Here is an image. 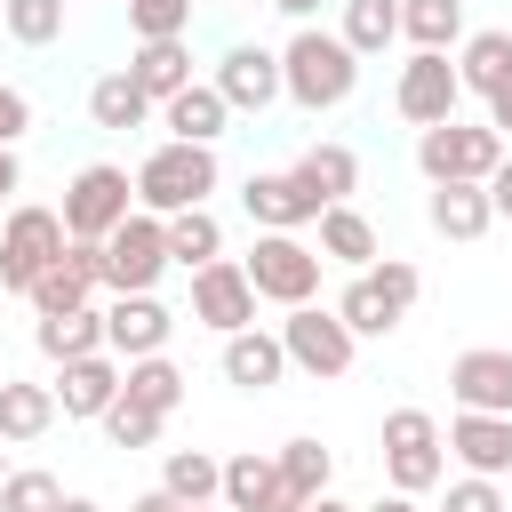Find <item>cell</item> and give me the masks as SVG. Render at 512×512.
Returning a JSON list of instances; mask_svg holds the SVG:
<instances>
[{
    "mask_svg": "<svg viewBox=\"0 0 512 512\" xmlns=\"http://www.w3.org/2000/svg\"><path fill=\"white\" fill-rule=\"evenodd\" d=\"M128 512H192V504H176V496H168V488H144V496H136V504H128Z\"/></svg>",
    "mask_w": 512,
    "mask_h": 512,
    "instance_id": "46",
    "label": "cell"
},
{
    "mask_svg": "<svg viewBox=\"0 0 512 512\" xmlns=\"http://www.w3.org/2000/svg\"><path fill=\"white\" fill-rule=\"evenodd\" d=\"M8 40H24V48L64 40V0H8Z\"/></svg>",
    "mask_w": 512,
    "mask_h": 512,
    "instance_id": "37",
    "label": "cell"
},
{
    "mask_svg": "<svg viewBox=\"0 0 512 512\" xmlns=\"http://www.w3.org/2000/svg\"><path fill=\"white\" fill-rule=\"evenodd\" d=\"M440 512H512V504H504V488H496V480L464 472V480H448V504H440Z\"/></svg>",
    "mask_w": 512,
    "mask_h": 512,
    "instance_id": "41",
    "label": "cell"
},
{
    "mask_svg": "<svg viewBox=\"0 0 512 512\" xmlns=\"http://www.w3.org/2000/svg\"><path fill=\"white\" fill-rule=\"evenodd\" d=\"M448 392H456V408H472V416H512V352H504V344L456 352V360H448Z\"/></svg>",
    "mask_w": 512,
    "mask_h": 512,
    "instance_id": "15",
    "label": "cell"
},
{
    "mask_svg": "<svg viewBox=\"0 0 512 512\" xmlns=\"http://www.w3.org/2000/svg\"><path fill=\"white\" fill-rule=\"evenodd\" d=\"M216 88H224V104H232V112H264L272 96H288V88H280V48L232 40V48H224V64H216Z\"/></svg>",
    "mask_w": 512,
    "mask_h": 512,
    "instance_id": "18",
    "label": "cell"
},
{
    "mask_svg": "<svg viewBox=\"0 0 512 512\" xmlns=\"http://www.w3.org/2000/svg\"><path fill=\"white\" fill-rule=\"evenodd\" d=\"M240 208L256 232H296V224H320V192L296 176V168H264L240 184Z\"/></svg>",
    "mask_w": 512,
    "mask_h": 512,
    "instance_id": "12",
    "label": "cell"
},
{
    "mask_svg": "<svg viewBox=\"0 0 512 512\" xmlns=\"http://www.w3.org/2000/svg\"><path fill=\"white\" fill-rule=\"evenodd\" d=\"M168 272V216H128L112 240H104V288L112 296H152V280Z\"/></svg>",
    "mask_w": 512,
    "mask_h": 512,
    "instance_id": "9",
    "label": "cell"
},
{
    "mask_svg": "<svg viewBox=\"0 0 512 512\" xmlns=\"http://www.w3.org/2000/svg\"><path fill=\"white\" fill-rule=\"evenodd\" d=\"M400 40L432 56L464 48V0H400Z\"/></svg>",
    "mask_w": 512,
    "mask_h": 512,
    "instance_id": "29",
    "label": "cell"
},
{
    "mask_svg": "<svg viewBox=\"0 0 512 512\" xmlns=\"http://www.w3.org/2000/svg\"><path fill=\"white\" fill-rule=\"evenodd\" d=\"M392 104H400V120L424 136V128H440V120H456V104H464V80H456V56H432V48H416L408 64H400V88H392Z\"/></svg>",
    "mask_w": 512,
    "mask_h": 512,
    "instance_id": "11",
    "label": "cell"
},
{
    "mask_svg": "<svg viewBox=\"0 0 512 512\" xmlns=\"http://www.w3.org/2000/svg\"><path fill=\"white\" fill-rule=\"evenodd\" d=\"M56 512H104V504H96V496H64Z\"/></svg>",
    "mask_w": 512,
    "mask_h": 512,
    "instance_id": "50",
    "label": "cell"
},
{
    "mask_svg": "<svg viewBox=\"0 0 512 512\" xmlns=\"http://www.w3.org/2000/svg\"><path fill=\"white\" fill-rule=\"evenodd\" d=\"M344 48L352 56H384L392 40H400V0H344Z\"/></svg>",
    "mask_w": 512,
    "mask_h": 512,
    "instance_id": "35",
    "label": "cell"
},
{
    "mask_svg": "<svg viewBox=\"0 0 512 512\" xmlns=\"http://www.w3.org/2000/svg\"><path fill=\"white\" fill-rule=\"evenodd\" d=\"M8 448H16V440H0V480H8V472H16V464H8Z\"/></svg>",
    "mask_w": 512,
    "mask_h": 512,
    "instance_id": "51",
    "label": "cell"
},
{
    "mask_svg": "<svg viewBox=\"0 0 512 512\" xmlns=\"http://www.w3.org/2000/svg\"><path fill=\"white\" fill-rule=\"evenodd\" d=\"M24 128H32V96H24L16 80H0V144H16Z\"/></svg>",
    "mask_w": 512,
    "mask_h": 512,
    "instance_id": "42",
    "label": "cell"
},
{
    "mask_svg": "<svg viewBox=\"0 0 512 512\" xmlns=\"http://www.w3.org/2000/svg\"><path fill=\"white\" fill-rule=\"evenodd\" d=\"M288 376V344H280V328H240V336H224V384H240V392H272Z\"/></svg>",
    "mask_w": 512,
    "mask_h": 512,
    "instance_id": "20",
    "label": "cell"
},
{
    "mask_svg": "<svg viewBox=\"0 0 512 512\" xmlns=\"http://www.w3.org/2000/svg\"><path fill=\"white\" fill-rule=\"evenodd\" d=\"M96 288H104V240H72V248L32 280V296H24V304H32L40 320H48V312H88V296H96Z\"/></svg>",
    "mask_w": 512,
    "mask_h": 512,
    "instance_id": "13",
    "label": "cell"
},
{
    "mask_svg": "<svg viewBox=\"0 0 512 512\" xmlns=\"http://www.w3.org/2000/svg\"><path fill=\"white\" fill-rule=\"evenodd\" d=\"M216 144H152L144 152V168H136V208L144 216H184V208H208V192H216Z\"/></svg>",
    "mask_w": 512,
    "mask_h": 512,
    "instance_id": "2",
    "label": "cell"
},
{
    "mask_svg": "<svg viewBox=\"0 0 512 512\" xmlns=\"http://www.w3.org/2000/svg\"><path fill=\"white\" fill-rule=\"evenodd\" d=\"M272 8H280V16H288V24H312V16H320V8H328V0H272Z\"/></svg>",
    "mask_w": 512,
    "mask_h": 512,
    "instance_id": "47",
    "label": "cell"
},
{
    "mask_svg": "<svg viewBox=\"0 0 512 512\" xmlns=\"http://www.w3.org/2000/svg\"><path fill=\"white\" fill-rule=\"evenodd\" d=\"M32 344H40V360H88V352H104V312L88 304V312H48L40 328H32Z\"/></svg>",
    "mask_w": 512,
    "mask_h": 512,
    "instance_id": "27",
    "label": "cell"
},
{
    "mask_svg": "<svg viewBox=\"0 0 512 512\" xmlns=\"http://www.w3.org/2000/svg\"><path fill=\"white\" fill-rule=\"evenodd\" d=\"M8 192H24V160H16V144H0V200Z\"/></svg>",
    "mask_w": 512,
    "mask_h": 512,
    "instance_id": "45",
    "label": "cell"
},
{
    "mask_svg": "<svg viewBox=\"0 0 512 512\" xmlns=\"http://www.w3.org/2000/svg\"><path fill=\"white\" fill-rule=\"evenodd\" d=\"M224 8H232V0H224Z\"/></svg>",
    "mask_w": 512,
    "mask_h": 512,
    "instance_id": "54",
    "label": "cell"
},
{
    "mask_svg": "<svg viewBox=\"0 0 512 512\" xmlns=\"http://www.w3.org/2000/svg\"><path fill=\"white\" fill-rule=\"evenodd\" d=\"M280 480H288V488L312 504V496H328V480H336V456H328L320 440H288V448H280Z\"/></svg>",
    "mask_w": 512,
    "mask_h": 512,
    "instance_id": "36",
    "label": "cell"
},
{
    "mask_svg": "<svg viewBox=\"0 0 512 512\" xmlns=\"http://www.w3.org/2000/svg\"><path fill=\"white\" fill-rule=\"evenodd\" d=\"M128 80H136L152 104H168V96H184V88H192V48H184V40H136Z\"/></svg>",
    "mask_w": 512,
    "mask_h": 512,
    "instance_id": "24",
    "label": "cell"
},
{
    "mask_svg": "<svg viewBox=\"0 0 512 512\" xmlns=\"http://www.w3.org/2000/svg\"><path fill=\"white\" fill-rule=\"evenodd\" d=\"M128 32L136 40H184L192 32V0H128Z\"/></svg>",
    "mask_w": 512,
    "mask_h": 512,
    "instance_id": "38",
    "label": "cell"
},
{
    "mask_svg": "<svg viewBox=\"0 0 512 512\" xmlns=\"http://www.w3.org/2000/svg\"><path fill=\"white\" fill-rule=\"evenodd\" d=\"M440 440H448V456H456L464 472H480V480H504V472H512V416H472V408H456Z\"/></svg>",
    "mask_w": 512,
    "mask_h": 512,
    "instance_id": "19",
    "label": "cell"
},
{
    "mask_svg": "<svg viewBox=\"0 0 512 512\" xmlns=\"http://www.w3.org/2000/svg\"><path fill=\"white\" fill-rule=\"evenodd\" d=\"M504 152H512V144H504L488 120H480V128H472V120H440V128L416 136V168H424L432 184H488V176L504 168Z\"/></svg>",
    "mask_w": 512,
    "mask_h": 512,
    "instance_id": "5",
    "label": "cell"
},
{
    "mask_svg": "<svg viewBox=\"0 0 512 512\" xmlns=\"http://www.w3.org/2000/svg\"><path fill=\"white\" fill-rule=\"evenodd\" d=\"M280 344H288V368H304V376H344L360 352V336L336 320V304H296L280 320Z\"/></svg>",
    "mask_w": 512,
    "mask_h": 512,
    "instance_id": "10",
    "label": "cell"
},
{
    "mask_svg": "<svg viewBox=\"0 0 512 512\" xmlns=\"http://www.w3.org/2000/svg\"><path fill=\"white\" fill-rule=\"evenodd\" d=\"M160 120H168V136H176V144H216V136H224V120H232V104H224V88H216V80H192L184 96H168V104H160Z\"/></svg>",
    "mask_w": 512,
    "mask_h": 512,
    "instance_id": "21",
    "label": "cell"
},
{
    "mask_svg": "<svg viewBox=\"0 0 512 512\" xmlns=\"http://www.w3.org/2000/svg\"><path fill=\"white\" fill-rule=\"evenodd\" d=\"M56 504H64L56 472H32V464H24V472L0 480V512H56Z\"/></svg>",
    "mask_w": 512,
    "mask_h": 512,
    "instance_id": "40",
    "label": "cell"
},
{
    "mask_svg": "<svg viewBox=\"0 0 512 512\" xmlns=\"http://www.w3.org/2000/svg\"><path fill=\"white\" fill-rule=\"evenodd\" d=\"M120 384H128V368L112 360V352H88V360H64L56 368V408L72 416V424H104V408L120 400Z\"/></svg>",
    "mask_w": 512,
    "mask_h": 512,
    "instance_id": "17",
    "label": "cell"
},
{
    "mask_svg": "<svg viewBox=\"0 0 512 512\" xmlns=\"http://www.w3.org/2000/svg\"><path fill=\"white\" fill-rule=\"evenodd\" d=\"M216 256H224V224H216V208H184V216H168V264L208 272Z\"/></svg>",
    "mask_w": 512,
    "mask_h": 512,
    "instance_id": "32",
    "label": "cell"
},
{
    "mask_svg": "<svg viewBox=\"0 0 512 512\" xmlns=\"http://www.w3.org/2000/svg\"><path fill=\"white\" fill-rule=\"evenodd\" d=\"M384 480H392V496H424V488L448 480V440H440L432 408H392L384 416Z\"/></svg>",
    "mask_w": 512,
    "mask_h": 512,
    "instance_id": "4",
    "label": "cell"
},
{
    "mask_svg": "<svg viewBox=\"0 0 512 512\" xmlns=\"http://www.w3.org/2000/svg\"><path fill=\"white\" fill-rule=\"evenodd\" d=\"M488 200H496V216H512V152H504V168L488 176Z\"/></svg>",
    "mask_w": 512,
    "mask_h": 512,
    "instance_id": "44",
    "label": "cell"
},
{
    "mask_svg": "<svg viewBox=\"0 0 512 512\" xmlns=\"http://www.w3.org/2000/svg\"><path fill=\"white\" fill-rule=\"evenodd\" d=\"M280 88H288V104H304V112H336V104L360 88V56L344 48V32L296 24L288 48H280Z\"/></svg>",
    "mask_w": 512,
    "mask_h": 512,
    "instance_id": "1",
    "label": "cell"
},
{
    "mask_svg": "<svg viewBox=\"0 0 512 512\" xmlns=\"http://www.w3.org/2000/svg\"><path fill=\"white\" fill-rule=\"evenodd\" d=\"M64 232L72 240H112L128 216H136V176L128 168H112V160H88L72 184H64Z\"/></svg>",
    "mask_w": 512,
    "mask_h": 512,
    "instance_id": "6",
    "label": "cell"
},
{
    "mask_svg": "<svg viewBox=\"0 0 512 512\" xmlns=\"http://www.w3.org/2000/svg\"><path fill=\"white\" fill-rule=\"evenodd\" d=\"M416 296H424V272H416V264H400V256H376L368 272H352V280H344L336 320H344L352 336H392V328L416 312Z\"/></svg>",
    "mask_w": 512,
    "mask_h": 512,
    "instance_id": "3",
    "label": "cell"
},
{
    "mask_svg": "<svg viewBox=\"0 0 512 512\" xmlns=\"http://www.w3.org/2000/svg\"><path fill=\"white\" fill-rule=\"evenodd\" d=\"M64 248H72L64 216H56V208H40V200H16V208H8V224H0V288L32 296V280H40Z\"/></svg>",
    "mask_w": 512,
    "mask_h": 512,
    "instance_id": "7",
    "label": "cell"
},
{
    "mask_svg": "<svg viewBox=\"0 0 512 512\" xmlns=\"http://www.w3.org/2000/svg\"><path fill=\"white\" fill-rule=\"evenodd\" d=\"M88 120H96V128H112V136H128V128H144V120H152V96L128 80V64H120V72H104V80L88 88Z\"/></svg>",
    "mask_w": 512,
    "mask_h": 512,
    "instance_id": "30",
    "label": "cell"
},
{
    "mask_svg": "<svg viewBox=\"0 0 512 512\" xmlns=\"http://www.w3.org/2000/svg\"><path fill=\"white\" fill-rule=\"evenodd\" d=\"M360 512H424L416 496H376V504H360Z\"/></svg>",
    "mask_w": 512,
    "mask_h": 512,
    "instance_id": "48",
    "label": "cell"
},
{
    "mask_svg": "<svg viewBox=\"0 0 512 512\" xmlns=\"http://www.w3.org/2000/svg\"><path fill=\"white\" fill-rule=\"evenodd\" d=\"M136 408H152V416H176L184 408V368L168 360V352H152V360H128V384H120Z\"/></svg>",
    "mask_w": 512,
    "mask_h": 512,
    "instance_id": "34",
    "label": "cell"
},
{
    "mask_svg": "<svg viewBox=\"0 0 512 512\" xmlns=\"http://www.w3.org/2000/svg\"><path fill=\"white\" fill-rule=\"evenodd\" d=\"M488 128H496V136H504V144H512V80H504V88H496V96H488Z\"/></svg>",
    "mask_w": 512,
    "mask_h": 512,
    "instance_id": "43",
    "label": "cell"
},
{
    "mask_svg": "<svg viewBox=\"0 0 512 512\" xmlns=\"http://www.w3.org/2000/svg\"><path fill=\"white\" fill-rule=\"evenodd\" d=\"M160 488H168L176 504H224V456H208V448H168Z\"/></svg>",
    "mask_w": 512,
    "mask_h": 512,
    "instance_id": "28",
    "label": "cell"
},
{
    "mask_svg": "<svg viewBox=\"0 0 512 512\" xmlns=\"http://www.w3.org/2000/svg\"><path fill=\"white\" fill-rule=\"evenodd\" d=\"M296 176L320 192V208H344V200H352V184H360V160H352V144H304Z\"/></svg>",
    "mask_w": 512,
    "mask_h": 512,
    "instance_id": "31",
    "label": "cell"
},
{
    "mask_svg": "<svg viewBox=\"0 0 512 512\" xmlns=\"http://www.w3.org/2000/svg\"><path fill=\"white\" fill-rule=\"evenodd\" d=\"M424 216H432L440 240H480V232L496 224V200H488V184H432Z\"/></svg>",
    "mask_w": 512,
    "mask_h": 512,
    "instance_id": "22",
    "label": "cell"
},
{
    "mask_svg": "<svg viewBox=\"0 0 512 512\" xmlns=\"http://www.w3.org/2000/svg\"><path fill=\"white\" fill-rule=\"evenodd\" d=\"M320 248H304L296 232H256V248L240 256V272H248V288L256 296H272V304H312V288H320Z\"/></svg>",
    "mask_w": 512,
    "mask_h": 512,
    "instance_id": "8",
    "label": "cell"
},
{
    "mask_svg": "<svg viewBox=\"0 0 512 512\" xmlns=\"http://www.w3.org/2000/svg\"><path fill=\"white\" fill-rule=\"evenodd\" d=\"M160 424H168V416H152V408H136L128 392H120V400L104 408V440H112V448H152V440H160Z\"/></svg>",
    "mask_w": 512,
    "mask_h": 512,
    "instance_id": "39",
    "label": "cell"
},
{
    "mask_svg": "<svg viewBox=\"0 0 512 512\" xmlns=\"http://www.w3.org/2000/svg\"><path fill=\"white\" fill-rule=\"evenodd\" d=\"M0 24H8V0H0Z\"/></svg>",
    "mask_w": 512,
    "mask_h": 512,
    "instance_id": "53",
    "label": "cell"
},
{
    "mask_svg": "<svg viewBox=\"0 0 512 512\" xmlns=\"http://www.w3.org/2000/svg\"><path fill=\"white\" fill-rule=\"evenodd\" d=\"M64 408H56V392L48 384H24V376H0V440H40L48 424H56Z\"/></svg>",
    "mask_w": 512,
    "mask_h": 512,
    "instance_id": "26",
    "label": "cell"
},
{
    "mask_svg": "<svg viewBox=\"0 0 512 512\" xmlns=\"http://www.w3.org/2000/svg\"><path fill=\"white\" fill-rule=\"evenodd\" d=\"M192 512H232V504H192Z\"/></svg>",
    "mask_w": 512,
    "mask_h": 512,
    "instance_id": "52",
    "label": "cell"
},
{
    "mask_svg": "<svg viewBox=\"0 0 512 512\" xmlns=\"http://www.w3.org/2000/svg\"><path fill=\"white\" fill-rule=\"evenodd\" d=\"M168 336H176V312L160 296H112V312H104L112 360H152V352H168Z\"/></svg>",
    "mask_w": 512,
    "mask_h": 512,
    "instance_id": "16",
    "label": "cell"
},
{
    "mask_svg": "<svg viewBox=\"0 0 512 512\" xmlns=\"http://www.w3.org/2000/svg\"><path fill=\"white\" fill-rule=\"evenodd\" d=\"M320 256L344 264V272H368V264L384 256V240H376V224L344 200V208H320Z\"/></svg>",
    "mask_w": 512,
    "mask_h": 512,
    "instance_id": "25",
    "label": "cell"
},
{
    "mask_svg": "<svg viewBox=\"0 0 512 512\" xmlns=\"http://www.w3.org/2000/svg\"><path fill=\"white\" fill-rule=\"evenodd\" d=\"M272 496H280V456H256V448L224 456V504L232 512H264Z\"/></svg>",
    "mask_w": 512,
    "mask_h": 512,
    "instance_id": "33",
    "label": "cell"
},
{
    "mask_svg": "<svg viewBox=\"0 0 512 512\" xmlns=\"http://www.w3.org/2000/svg\"><path fill=\"white\" fill-rule=\"evenodd\" d=\"M456 80H464V96H496L504 80H512V32L504 24H488V32H464V48H456Z\"/></svg>",
    "mask_w": 512,
    "mask_h": 512,
    "instance_id": "23",
    "label": "cell"
},
{
    "mask_svg": "<svg viewBox=\"0 0 512 512\" xmlns=\"http://www.w3.org/2000/svg\"><path fill=\"white\" fill-rule=\"evenodd\" d=\"M304 512H360V504H344V496H312Z\"/></svg>",
    "mask_w": 512,
    "mask_h": 512,
    "instance_id": "49",
    "label": "cell"
},
{
    "mask_svg": "<svg viewBox=\"0 0 512 512\" xmlns=\"http://www.w3.org/2000/svg\"><path fill=\"white\" fill-rule=\"evenodd\" d=\"M192 320L216 328V336L256 328V288H248V272H240L232 256H216L208 272H192Z\"/></svg>",
    "mask_w": 512,
    "mask_h": 512,
    "instance_id": "14",
    "label": "cell"
}]
</instances>
